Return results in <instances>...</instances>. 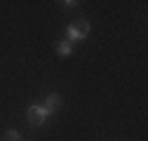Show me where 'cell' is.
<instances>
[{"mask_svg": "<svg viewBox=\"0 0 148 141\" xmlns=\"http://www.w3.org/2000/svg\"><path fill=\"white\" fill-rule=\"evenodd\" d=\"M7 141H19V132H16V129H7Z\"/></svg>", "mask_w": 148, "mask_h": 141, "instance_id": "5b68a950", "label": "cell"}, {"mask_svg": "<svg viewBox=\"0 0 148 141\" xmlns=\"http://www.w3.org/2000/svg\"><path fill=\"white\" fill-rule=\"evenodd\" d=\"M42 106L47 108V113H49V115H54V113L59 111V106H61V97H59V94H49V97L45 99V103H42Z\"/></svg>", "mask_w": 148, "mask_h": 141, "instance_id": "7a4b0ae2", "label": "cell"}, {"mask_svg": "<svg viewBox=\"0 0 148 141\" xmlns=\"http://www.w3.org/2000/svg\"><path fill=\"white\" fill-rule=\"evenodd\" d=\"M26 115H28V122H31L33 127H42L45 122H47V118H52V115L47 113V108H45V106H40V103H33V106H28Z\"/></svg>", "mask_w": 148, "mask_h": 141, "instance_id": "6da1fadb", "label": "cell"}, {"mask_svg": "<svg viewBox=\"0 0 148 141\" xmlns=\"http://www.w3.org/2000/svg\"><path fill=\"white\" fill-rule=\"evenodd\" d=\"M71 52H73V42H68V40L57 42V54L59 57H71Z\"/></svg>", "mask_w": 148, "mask_h": 141, "instance_id": "277c9868", "label": "cell"}, {"mask_svg": "<svg viewBox=\"0 0 148 141\" xmlns=\"http://www.w3.org/2000/svg\"><path fill=\"white\" fill-rule=\"evenodd\" d=\"M73 28H75V33H78V38L80 40H85L87 35H89V24L85 21V19H80V21H75V24H71Z\"/></svg>", "mask_w": 148, "mask_h": 141, "instance_id": "3957f363", "label": "cell"}]
</instances>
